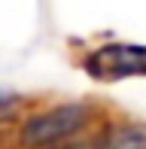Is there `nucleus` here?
<instances>
[{"label":"nucleus","instance_id":"nucleus-1","mask_svg":"<svg viewBox=\"0 0 146 149\" xmlns=\"http://www.w3.org/2000/svg\"><path fill=\"white\" fill-rule=\"evenodd\" d=\"M97 125V107L88 100H61L43 110L22 113L15 122V143L18 149H52L73 137L91 134Z\"/></svg>","mask_w":146,"mask_h":149},{"label":"nucleus","instance_id":"nucleus-2","mask_svg":"<svg viewBox=\"0 0 146 149\" xmlns=\"http://www.w3.org/2000/svg\"><path fill=\"white\" fill-rule=\"evenodd\" d=\"M79 67L95 82L116 85L125 79H146V46L128 40H107L82 52Z\"/></svg>","mask_w":146,"mask_h":149},{"label":"nucleus","instance_id":"nucleus-3","mask_svg":"<svg viewBox=\"0 0 146 149\" xmlns=\"http://www.w3.org/2000/svg\"><path fill=\"white\" fill-rule=\"evenodd\" d=\"M97 149H146V125L113 119L95 131Z\"/></svg>","mask_w":146,"mask_h":149},{"label":"nucleus","instance_id":"nucleus-4","mask_svg":"<svg viewBox=\"0 0 146 149\" xmlns=\"http://www.w3.org/2000/svg\"><path fill=\"white\" fill-rule=\"evenodd\" d=\"M24 113V97L15 91H3L0 88V131L6 128H15V122Z\"/></svg>","mask_w":146,"mask_h":149},{"label":"nucleus","instance_id":"nucleus-5","mask_svg":"<svg viewBox=\"0 0 146 149\" xmlns=\"http://www.w3.org/2000/svg\"><path fill=\"white\" fill-rule=\"evenodd\" d=\"M52 149H97V143H95V134H82V137H73V140H67L61 146H52Z\"/></svg>","mask_w":146,"mask_h":149}]
</instances>
